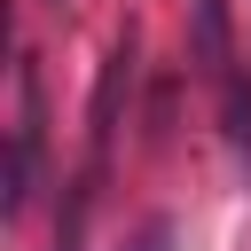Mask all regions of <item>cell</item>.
Wrapping results in <instances>:
<instances>
[{
	"label": "cell",
	"mask_w": 251,
	"mask_h": 251,
	"mask_svg": "<svg viewBox=\"0 0 251 251\" xmlns=\"http://www.w3.org/2000/svg\"><path fill=\"white\" fill-rule=\"evenodd\" d=\"M126 94H133V31L110 47V63H102V78H94V110H86V173H102L110 165V141H118V110H126Z\"/></svg>",
	"instance_id": "cell-1"
},
{
	"label": "cell",
	"mask_w": 251,
	"mask_h": 251,
	"mask_svg": "<svg viewBox=\"0 0 251 251\" xmlns=\"http://www.w3.org/2000/svg\"><path fill=\"white\" fill-rule=\"evenodd\" d=\"M196 55L227 78V8L220 0H196Z\"/></svg>",
	"instance_id": "cell-2"
},
{
	"label": "cell",
	"mask_w": 251,
	"mask_h": 251,
	"mask_svg": "<svg viewBox=\"0 0 251 251\" xmlns=\"http://www.w3.org/2000/svg\"><path fill=\"white\" fill-rule=\"evenodd\" d=\"M173 243H180V227H173V220H149V227L133 235V251H173Z\"/></svg>",
	"instance_id": "cell-3"
}]
</instances>
